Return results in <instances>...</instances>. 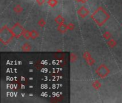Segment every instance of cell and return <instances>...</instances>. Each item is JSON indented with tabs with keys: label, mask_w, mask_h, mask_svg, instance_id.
<instances>
[{
	"label": "cell",
	"mask_w": 122,
	"mask_h": 103,
	"mask_svg": "<svg viewBox=\"0 0 122 103\" xmlns=\"http://www.w3.org/2000/svg\"><path fill=\"white\" fill-rule=\"evenodd\" d=\"M22 35H23V37H24L25 39H29L31 37V32H29V31L27 30V29H24Z\"/></svg>",
	"instance_id": "9c48e42d"
},
{
	"label": "cell",
	"mask_w": 122,
	"mask_h": 103,
	"mask_svg": "<svg viewBox=\"0 0 122 103\" xmlns=\"http://www.w3.org/2000/svg\"><path fill=\"white\" fill-rule=\"evenodd\" d=\"M22 10H23V9H22V7L20 5H16L14 8V11L16 13H21L22 11Z\"/></svg>",
	"instance_id": "7c38bea8"
},
{
	"label": "cell",
	"mask_w": 122,
	"mask_h": 103,
	"mask_svg": "<svg viewBox=\"0 0 122 103\" xmlns=\"http://www.w3.org/2000/svg\"><path fill=\"white\" fill-rule=\"evenodd\" d=\"M44 1H45V0H36V2L39 5H42L44 3Z\"/></svg>",
	"instance_id": "ffe728a7"
},
{
	"label": "cell",
	"mask_w": 122,
	"mask_h": 103,
	"mask_svg": "<svg viewBox=\"0 0 122 103\" xmlns=\"http://www.w3.org/2000/svg\"><path fill=\"white\" fill-rule=\"evenodd\" d=\"M87 1H88V0H81V2H82V3H86Z\"/></svg>",
	"instance_id": "44dd1931"
},
{
	"label": "cell",
	"mask_w": 122,
	"mask_h": 103,
	"mask_svg": "<svg viewBox=\"0 0 122 103\" xmlns=\"http://www.w3.org/2000/svg\"><path fill=\"white\" fill-rule=\"evenodd\" d=\"M44 24H45V21H44L43 19H41L39 21V25L40 27H44Z\"/></svg>",
	"instance_id": "e0dca14e"
},
{
	"label": "cell",
	"mask_w": 122,
	"mask_h": 103,
	"mask_svg": "<svg viewBox=\"0 0 122 103\" xmlns=\"http://www.w3.org/2000/svg\"><path fill=\"white\" fill-rule=\"evenodd\" d=\"M11 29V31H12L14 37H16V38H19L22 35L23 31H24V29L23 28V27L19 23H16L12 27V28Z\"/></svg>",
	"instance_id": "277c9868"
},
{
	"label": "cell",
	"mask_w": 122,
	"mask_h": 103,
	"mask_svg": "<svg viewBox=\"0 0 122 103\" xmlns=\"http://www.w3.org/2000/svg\"><path fill=\"white\" fill-rule=\"evenodd\" d=\"M38 36H39V33L36 30L33 29V30L31 31V38L32 39H35Z\"/></svg>",
	"instance_id": "8fae6325"
},
{
	"label": "cell",
	"mask_w": 122,
	"mask_h": 103,
	"mask_svg": "<svg viewBox=\"0 0 122 103\" xmlns=\"http://www.w3.org/2000/svg\"><path fill=\"white\" fill-rule=\"evenodd\" d=\"M71 60L72 62H75V61L76 60V54H73V53L71 54Z\"/></svg>",
	"instance_id": "ac0fdd59"
},
{
	"label": "cell",
	"mask_w": 122,
	"mask_h": 103,
	"mask_svg": "<svg viewBox=\"0 0 122 103\" xmlns=\"http://www.w3.org/2000/svg\"><path fill=\"white\" fill-rule=\"evenodd\" d=\"M22 50L23 51H25V52H28V51H30L31 49V47L29 44L28 43H25L22 45V47H21Z\"/></svg>",
	"instance_id": "30bf717a"
},
{
	"label": "cell",
	"mask_w": 122,
	"mask_h": 103,
	"mask_svg": "<svg viewBox=\"0 0 122 103\" xmlns=\"http://www.w3.org/2000/svg\"><path fill=\"white\" fill-rule=\"evenodd\" d=\"M89 14V11L84 6H82L78 11V14L81 17V18H84L86 17L88 14Z\"/></svg>",
	"instance_id": "5b68a950"
},
{
	"label": "cell",
	"mask_w": 122,
	"mask_h": 103,
	"mask_svg": "<svg viewBox=\"0 0 122 103\" xmlns=\"http://www.w3.org/2000/svg\"><path fill=\"white\" fill-rule=\"evenodd\" d=\"M92 18L98 25L102 26L109 19V14L102 6H99L92 14Z\"/></svg>",
	"instance_id": "6da1fadb"
},
{
	"label": "cell",
	"mask_w": 122,
	"mask_h": 103,
	"mask_svg": "<svg viewBox=\"0 0 122 103\" xmlns=\"http://www.w3.org/2000/svg\"><path fill=\"white\" fill-rule=\"evenodd\" d=\"M67 28H68V29H69V30H73V29H74V25L72 23H70V24H69L67 25Z\"/></svg>",
	"instance_id": "d6986e66"
},
{
	"label": "cell",
	"mask_w": 122,
	"mask_h": 103,
	"mask_svg": "<svg viewBox=\"0 0 122 103\" xmlns=\"http://www.w3.org/2000/svg\"><path fill=\"white\" fill-rule=\"evenodd\" d=\"M14 37V35L11 31V29H9L7 26H4L0 30V40L4 44H7L9 43L12 39Z\"/></svg>",
	"instance_id": "7a4b0ae2"
},
{
	"label": "cell",
	"mask_w": 122,
	"mask_h": 103,
	"mask_svg": "<svg viewBox=\"0 0 122 103\" xmlns=\"http://www.w3.org/2000/svg\"><path fill=\"white\" fill-rule=\"evenodd\" d=\"M76 1H81V0H76Z\"/></svg>",
	"instance_id": "7402d4cb"
},
{
	"label": "cell",
	"mask_w": 122,
	"mask_h": 103,
	"mask_svg": "<svg viewBox=\"0 0 122 103\" xmlns=\"http://www.w3.org/2000/svg\"><path fill=\"white\" fill-rule=\"evenodd\" d=\"M101 86H102V85H101V83L99 82V81H95L94 83H93V87L96 89V90H98V89H99L100 87H101Z\"/></svg>",
	"instance_id": "9a60e30c"
},
{
	"label": "cell",
	"mask_w": 122,
	"mask_h": 103,
	"mask_svg": "<svg viewBox=\"0 0 122 103\" xmlns=\"http://www.w3.org/2000/svg\"><path fill=\"white\" fill-rule=\"evenodd\" d=\"M57 3H58L57 0H49L48 1V4L50 6H52V7L55 6L57 4Z\"/></svg>",
	"instance_id": "4fadbf2b"
},
{
	"label": "cell",
	"mask_w": 122,
	"mask_h": 103,
	"mask_svg": "<svg viewBox=\"0 0 122 103\" xmlns=\"http://www.w3.org/2000/svg\"><path fill=\"white\" fill-rule=\"evenodd\" d=\"M104 38H105L106 39H110V37H111L110 33H109V32H105V33H104Z\"/></svg>",
	"instance_id": "2e32d148"
},
{
	"label": "cell",
	"mask_w": 122,
	"mask_h": 103,
	"mask_svg": "<svg viewBox=\"0 0 122 103\" xmlns=\"http://www.w3.org/2000/svg\"><path fill=\"white\" fill-rule=\"evenodd\" d=\"M96 72L100 77L104 78L109 75V74L110 73V70L105 65L102 64L97 68V70H96Z\"/></svg>",
	"instance_id": "3957f363"
},
{
	"label": "cell",
	"mask_w": 122,
	"mask_h": 103,
	"mask_svg": "<svg viewBox=\"0 0 122 103\" xmlns=\"http://www.w3.org/2000/svg\"><path fill=\"white\" fill-rule=\"evenodd\" d=\"M55 22H56V23H57L58 24H64V18L61 15H58V16L55 18Z\"/></svg>",
	"instance_id": "ba28073f"
},
{
	"label": "cell",
	"mask_w": 122,
	"mask_h": 103,
	"mask_svg": "<svg viewBox=\"0 0 122 103\" xmlns=\"http://www.w3.org/2000/svg\"><path fill=\"white\" fill-rule=\"evenodd\" d=\"M84 57L86 60V62L89 65H92L94 64V60L92 59V57H91L90 54H89L88 52H85L84 54Z\"/></svg>",
	"instance_id": "8992f818"
},
{
	"label": "cell",
	"mask_w": 122,
	"mask_h": 103,
	"mask_svg": "<svg viewBox=\"0 0 122 103\" xmlns=\"http://www.w3.org/2000/svg\"><path fill=\"white\" fill-rule=\"evenodd\" d=\"M68 28H67V25L64 24H59L58 27V30L61 32V33H65L67 31Z\"/></svg>",
	"instance_id": "52a82bcc"
},
{
	"label": "cell",
	"mask_w": 122,
	"mask_h": 103,
	"mask_svg": "<svg viewBox=\"0 0 122 103\" xmlns=\"http://www.w3.org/2000/svg\"><path fill=\"white\" fill-rule=\"evenodd\" d=\"M108 45L110 47H114L116 45H117V42L114 39H111L108 42Z\"/></svg>",
	"instance_id": "5bb4252c"
}]
</instances>
